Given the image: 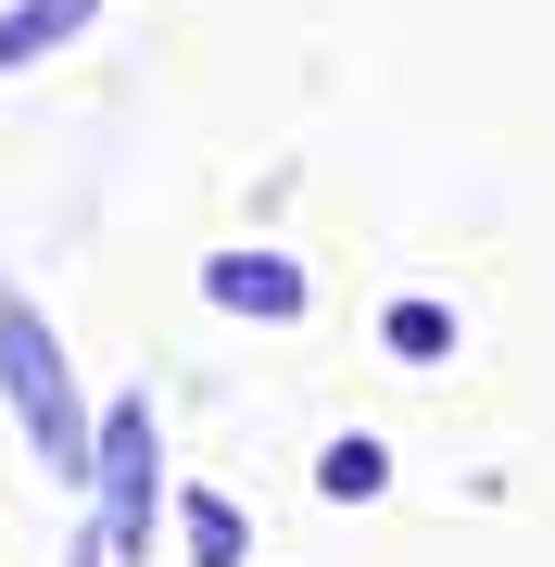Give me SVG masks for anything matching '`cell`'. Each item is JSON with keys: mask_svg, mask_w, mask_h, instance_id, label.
I'll use <instances>...</instances> for the list:
<instances>
[{"mask_svg": "<svg viewBox=\"0 0 555 567\" xmlns=\"http://www.w3.org/2000/svg\"><path fill=\"white\" fill-rule=\"evenodd\" d=\"M0 391H13V416H25V442H39L51 480H89V404H76L63 341H51V316L25 290H0Z\"/></svg>", "mask_w": 555, "mask_h": 567, "instance_id": "obj_1", "label": "cell"}, {"mask_svg": "<svg viewBox=\"0 0 555 567\" xmlns=\"http://www.w3.org/2000/svg\"><path fill=\"white\" fill-rule=\"evenodd\" d=\"M89 480H102V543H114V555H152V505H165V480H152V404H140V391L89 429Z\"/></svg>", "mask_w": 555, "mask_h": 567, "instance_id": "obj_2", "label": "cell"}, {"mask_svg": "<svg viewBox=\"0 0 555 567\" xmlns=\"http://www.w3.org/2000/svg\"><path fill=\"white\" fill-rule=\"evenodd\" d=\"M203 290L227 316H304V265H290V252H215Z\"/></svg>", "mask_w": 555, "mask_h": 567, "instance_id": "obj_3", "label": "cell"}, {"mask_svg": "<svg viewBox=\"0 0 555 567\" xmlns=\"http://www.w3.org/2000/svg\"><path fill=\"white\" fill-rule=\"evenodd\" d=\"M89 13H102V0H13V13H0V76H13L25 51H51V39H76Z\"/></svg>", "mask_w": 555, "mask_h": 567, "instance_id": "obj_4", "label": "cell"}, {"mask_svg": "<svg viewBox=\"0 0 555 567\" xmlns=\"http://www.w3.org/2000/svg\"><path fill=\"white\" fill-rule=\"evenodd\" d=\"M240 555H253L240 505H227V492H189V567H240Z\"/></svg>", "mask_w": 555, "mask_h": 567, "instance_id": "obj_5", "label": "cell"}, {"mask_svg": "<svg viewBox=\"0 0 555 567\" xmlns=\"http://www.w3.org/2000/svg\"><path fill=\"white\" fill-rule=\"evenodd\" d=\"M316 492H329V505H379V492H391V454H379V442H329Z\"/></svg>", "mask_w": 555, "mask_h": 567, "instance_id": "obj_6", "label": "cell"}, {"mask_svg": "<svg viewBox=\"0 0 555 567\" xmlns=\"http://www.w3.org/2000/svg\"><path fill=\"white\" fill-rule=\"evenodd\" d=\"M391 353H417V365L454 353V316H442V303H404V316H391Z\"/></svg>", "mask_w": 555, "mask_h": 567, "instance_id": "obj_7", "label": "cell"}, {"mask_svg": "<svg viewBox=\"0 0 555 567\" xmlns=\"http://www.w3.org/2000/svg\"><path fill=\"white\" fill-rule=\"evenodd\" d=\"M63 567H114V543H102V529H76V543H63Z\"/></svg>", "mask_w": 555, "mask_h": 567, "instance_id": "obj_8", "label": "cell"}]
</instances>
